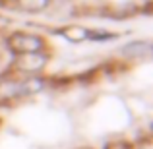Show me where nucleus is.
Listing matches in <instances>:
<instances>
[{
    "label": "nucleus",
    "instance_id": "f257e3e1",
    "mask_svg": "<svg viewBox=\"0 0 153 149\" xmlns=\"http://www.w3.org/2000/svg\"><path fill=\"white\" fill-rule=\"evenodd\" d=\"M8 47L18 54H35V52H43L49 43L43 37L35 33H25V31H16L6 39Z\"/></svg>",
    "mask_w": 153,
    "mask_h": 149
},
{
    "label": "nucleus",
    "instance_id": "f03ea898",
    "mask_svg": "<svg viewBox=\"0 0 153 149\" xmlns=\"http://www.w3.org/2000/svg\"><path fill=\"white\" fill-rule=\"evenodd\" d=\"M47 62H49V58L45 54H41V52H35V54H19V58L14 62V68L19 72H25V74H35V72L43 70Z\"/></svg>",
    "mask_w": 153,
    "mask_h": 149
},
{
    "label": "nucleus",
    "instance_id": "7ed1b4c3",
    "mask_svg": "<svg viewBox=\"0 0 153 149\" xmlns=\"http://www.w3.org/2000/svg\"><path fill=\"white\" fill-rule=\"evenodd\" d=\"M60 35H62L64 39H68L70 43H83L89 39V29H85V27H78V25H72V27H64L62 31H60Z\"/></svg>",
    "mask_w": 153,
    "mask_h": 149
},
{
    "label": "nucleus",
    "instance_id": "20e7f679",
    "mask_svg": "<svg viewBox=\"0 0 153 149\" xmlns=\"http://www.w3.org/2000/svg\"><path fill=\"white\" fill-rule=\"evenodd\" d=\"M105 149H132V147H130V143H128V142H124V139H118V142L108 143Z\"/></svg>",
    "mask_w": 153,
    "mask_h": 149
}]
</instances>
